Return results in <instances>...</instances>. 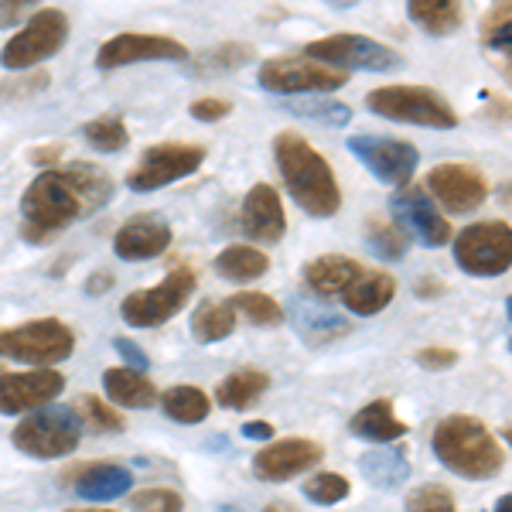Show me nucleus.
Wrapping results in <instances>:
<instances>
[{"label": "nucleus", "instance_id": "1", "mask_svg": "<svg viewBox=\"0 0 512 512\" xmlns=\"http://www.w3.org/2000/svg\"><path fill=\"white\" fill-rule=\"evenodd\" d=\"M113 192V178L89 161L41 171L21 195V239L35 246L52 243L79 219L110 205Z\"/></svg>", "mask_w": 512, "mask_h": 512}, {"label": "nucleus", "instance_id": "2", "mask_svg": "<svg viewBox=\"0 0 512 512\" xmlns=\"http://www.w3.org/2000/svg\"><path fill=\"white\" fill-rule=\"evenodd\" d=\"M274 161L284 178V188L291 192L297 209L308 212L315 219H328L342 209V188L338 178L315 147L301 134H277L274 140Z\"/></svg>", "mask_w": 512, "mask_h": 512}, {"label": "nucleus", "instance_id": "3", "mask_svg": "<svg viewBox=\"0 0 512 512\" xmlns=\"http://www.w3.org/2000/svg\"><path fill=\"white\" fill-rule=\"evenodd\" d=\"M431 448L434 458L441 461L448 472L468 482H485L495 478L506 465V451H502L499 437L478 417L468 414H451L444 420H437L434 434H431Z\"/></svg>", "mask_w": 512, "mask_h": 512}, {"label": "nucleus", "instance_id": "4", "mask_svg": "<svg viewBox=\"0 0 512 512\" xmlns=\"http://www.w3.org/2000/svg\"><path fill=\"white\" fill-rule=\"evenodd\" d=\"M366 106L383 120L393 123H414L427 130H454L458 113L454 106L431 86H379L366 96Z\"/></svg>", "mask_w": 512, "mask_h": 512}, {"label": "nucleus", "instance_id": "5", "mask_svg": "<svg viewBox=\"0 0 512 512\" xmlns=\"http://www.w3.org/2000/svg\"><path fill=\"white\" fill-rule=\"evenodd\" d=\"M76 352V332L59 318H35L18 328H0V359L31 369H55Z\"/></svg>", "mask_w": 512, "mask_h": 512}, {"label": "nucleus", "instance_id": "6", "mask_svg": "<svg viewBox=\"0 0 512 512\" xmlns=\"http://www.w3.org/2000/svg\"><path fill=\"white\" fill-rule=\"evenodd\" d=\"M11 441H14V448L21 454H28V458L55 461L79 448L82 420L76 414V407H45V410H35V414L21 417Z\"/></svg>", "mask_w": 512, "mask_h": 512}, {"label": "nucleus", "instance_id": "7", "mask_svg": "<svg viewBox=\"0 0 512 512\" xmlns=\"http://www.w3.org/2000/svg\"><path fill=\"white\" fill-rule=\"evenodd\" d=\"M65 41H69V14L59 11V7H41L4 45L0 65L11 72H28L35 65L48 62L52 55H59Z\"/></svg>", "mask_w": 512, "mask_h": 512}, {"label": "nucleus", "instance_id": "8", "mask_svg": "<svg viewBox=\"0 0 512 512\" xmlns=\"http://www.w3.org/2000/svg\"><path fill=\"white\" fill-rule=\"evenodd\" d=\"M454 263L468 277H499L512 267V226L482 219L454 236Z\"/></svg>", "mask_w": 512, "mask_h": 512}, {"label": "nucleus", "instance_id": "9", "mask_svg": "<svg viewBox=\"0 0 512 512\" xmlns=\"http://www.w3.org/2000/svg\"><path fill=\"white\" fill-rule=\"evenodd\" d=\"M195 287H198L195 270L178 267V270H171L161 284L123 297L120 318L127 321L130 328H158L164 321H171L185 311V304H188V297L195 294Z\"/></svg>", "mask_w": 512, "mask_h": 512}, {"label": "nucleus", "instance_id": "10", "mask_svg": "<svg viewBox=\"0 0 512 512\" xmlns=\"http://www.w3.org/2000/svg\"><path fill=\"white\" fill-rule=\"evenodd\" d=\"M304 59L321 62L335 72H390L400 69V52L383 41H373L366 35H332L318 38L304 48Z\"/></svg>", "mask_w": 512, "mask_h": 512}, {"label": "nucleus", "instance_id": "11", "mask_svg": "<svg viewBox=\"0 0 512 512\" xmlns=\"http://www.w3.org/2000/svg\"><path fill=\"white\" fill-rule=\"evenodd\" d=\"M260 86L267 93H280V96H304V93H335L342 89L349 76L345 72H335L321 62L301 59V55H277V59H267L256 72Z\"/></svg>", "mask_w": 512, "mask_h": 512}, {"label": "nucleus", "instance_id": "12", "mask_svg": "<svg viewBox=\"0 0 512 512\" xmlns=\"http://www.w3.org/2000/svg\"><path fill=\"white\" fill-rule=\"evenodd\" d=\"M202 164H205V147L164 140V144H154L140 154L137 168L127 175V188L130 192H158L164 185H175V181L195 175Z\"/></svg>", "mask_w": 512, "mask_h": 512}, {"label": "nucleus", "instance_id": "13", "mask_svg": "<svg viewBox=\"0 0 512 512\" xmlns=\"http://www.w3.org/2000/svg\"><path fill=\"white\" fill-rule=\"evenodd\" d=\"M349 154L355 161H362V168L369 171L376 181L383 185H410L417 164H420V151L410 140H393V137H352L349 140Z\"/></svg>", "mask_w": 512, "mask_h": 512}, {"label": "nucleus", "instance_id": "14", "mask_svg": "<svg viewBox=\"0 0 512 512\" xmlns=\"http://www.w3.org/2000/svg\"><path fill=\"white\" fill-rule=\"evenodd\" d=\"M188 48L178 38L168 35H144V31H123L113 35L110 41H103L96 52V65L103 72L123 69V65H137V62H185Z\"/></svg>", "mask_w": 512, "mask_h": 512}, {"label": "nucleus", "instance_id": "15", "mask_svg": "<svg viewBox=\"0 0 512 512\" xmlns=\"http://www.w3.org/2000/svg\"><path fill=\"white\" fill-rule=\"evenodd\" d=\"M65 390V376L55 369H28V373H0V414L28 417L52 407Z\"/></svg>", "mask_w": 512, "mask_h": 512}, {"label": "nucleus", "instance_id": "16", "mask_svg": "<svg viewBox=\"0 0 512 512\" xmlns=\"http://www.w3.org/2000/svg\"><path fill=\"white\" fill-rule=\"evenodd\" d=\"M427 195H437V202L444 205L454 216H465V212H475L478 205H485L489 198V181L472 164H437V168L427 175Z\"/></svg>", "mask_w": 512, "mask_h": 512}, {"label": "nucleus", "instance_id": "17", "mask_svg": "<svg viewBox=\"0 0 512 512\" xmlns=\"http://www.w3.org/2000/svg\"><path fill=\"white\" fill-rule=\"evenodd\" d=\"M321 458H325V448L311 437H284L253 454V475L260 482H291L308 468H318Z\"/></svg>", "mask_w": 512, "mask_h": 512}, {"label": "nucleus", "instance_id": "18", "mask_svg": "<svg viewBox=\"0 0 512 512\" xmlns=\"http://www.w3.org/2000/svg\"><path fill=\"white\" fill-rule=\"evenodd\" d=\"M393 216L403 233H414L431 250H437V246H444L451 239V222L437 212V202L427 195V188L410 185L400 195H393Z\"/></svg>", "mask_w": 512, "mask_h": 512}, {"label": "nucleus", "instance_id": "19", "mask_svg": "<svg viewBox=\"0 0 512 512\" xmlns=\"http://www.w3.org/2000/svg\"><path fill=\"white\" fill-rule=\"evenodd\" d=\"M239 219H243L246 236L256 239V243H280L287 233L284 202H280L277 188L267 185V181H260V185H253L250 192H246Z\"/></svg>", "mask_w": 512, "mask_h": 512}, {"label": "nucleus", "instance_id": "20", "mask_svg": "<svg viewBox=\"0 0 512 512\" xmlns=\"http://www.w3.org/2000/svg\"><path fill=\"white\" fill-rule=\"evenodd\" d=\"M171 246V226L154 216H134L127 219L113 236V253L127 263L154 260Z\"/></svg>", "mask_w": 512, "mask_h": 512}, {"label": "nucleus", "instance_id": "21", "mask_svg": "<svg viewBox=\"0 0 512 512\" xmlns=\"http://www.w3.org/2000/svg\"><path fill=\"white\" fill-rule=\"evenodd\" d=\"M359 274H362V263L355 260V256L325 253V256H315V260L304 267V284L318 297H335V294L349 291Z\"/></svg>", "mask_w": 512, "mask_h": 512}, {"label": "nucleus", "instance_id": "22", "mask_svg": "<svg viewBox=\"0 0 512 512\" xmlns=\"http://www.w3.org/2000/svg\"><path fill=\"white\" fill-rule=\"evenodd\" d=\"M349 431L362 441L376 444V448H386V444L400 441V437L410 434V427L396 417L393 410V400H373L359 410L352 420H349Z\"/></svg>", "mask_w": 512, "mask_h": 512}, {"label": "nucleus", "instance_id": "23", "mask_svg": "<svg viewBox=\"0 0 512 512\" xmlns=\"http://www.w3.org/2000/svg\"><path fill=\"white\" fill-rule=\"evenodd\" d=\"M393 297H396V280L390 274H383V270H362L355 277V284L342 294V301L355 318H373L379 311L390 308Z\"/></svg>", "mask_w": 512, "mask_h": 512}, {"label": "nucleus", "instance_id": "24", "mask_svg": "<svg viewBox=\"0 0 512 512\" xmlns=\"http://www.w3.org/2000/svg\"><path fill=\"white\" fill-rule=\"evenodd\" d=\"M478 38H482L485 52L495 55L502 79L512 86V4L489 7L482 14V24H478Z\"/></svg>", "mask_w": 512, "mask_h": 512}, {"label": "nucleus", "instance_id": "25", "mask_svg": "<svg viewBox=\"0 0 512 512\" xmlns=\"http://www.w3.org/2000/svg\"><path fill=\"white\" fill-rule=\"evenodd\" d=\"M103 390L113 403H120V407H127V410H147L161 400L158 386H154L151 379L144 373H137V369H123V366L106 369Z\"/></svg>", "mask_w": 512, "mask_h": 512}, {"label": "nucleus", "instance_id": "26", "mask_svg": "<svg viewBox=\"0 0 512 512\" xmlns=\"http://www.w3.org/2000/svg\"><path fill=\"white\" fill-rule=\"evenodd\" d=\"M134 489V475L123 465H89L76 478V492L89 502H113Z\"/></svg>", "mask_w": 512, "mask_h": 512}, {"label": "nucleus", "instance_id": "27", "mask_svg": "<svg viewBox=\"0 0 512 512\" xmlns=\"http://www.w3.org/2000/svg\"><path fill=\"white\" fill-rule=\"evenodd\" d=\"M216 270L229 284H253V280H260L270 270V256L250 243H229L216 256Z\"/></svg>", "mask_w": 512, "mask_h": 512}, {"label": "nucleus", "instance_id": "28", "mask_svg": "<svg viewBox=\"0 0 512 512\" xmlns=\"http://www.w3.org/2000/svg\"><path fill=\"white\" fill-rule=\"evenodd\" d=\"M407 14H410V21L427 31V35H437V38H448L454 31H461V24H465V7L454 4V0H410Z\"/></svg>", "mask_w": 512, "mask_h": 512}, {"label": "nucleus", "instance_id": "29", "mask_svg": "<svg viewBox=\"0 0 512 512\" xmlns=\"http://www.w3.org/2000/svg\"><path fill=\"white\" fill-rule=\"evenodd\" d=\"M270 390V376L260 369H236L216 386V403L226 410H246Z\"/></svg>", "mask_w": 512, "mask_h": 512}, {"label": "nucleus", "instance_id": "30", "mask_svg": "<svg viewBox=\"0 0 512 512\" xmlns=\"http://www.w3.org/2000/svg\"><path fill=\"white\" fill-rule=\"evenodd\" d=\"M359 468H362V475H366V482L376 485V489H396V485L410 475L407 454H403L400 448H390V444H386V448H376V451L362 454Z\"/></svg>", "mask_w": 512, "mask_h": 512}, {"label": "nucleus", "instance_id": "31", "mask_svg": "<svg viewBox=\"0 0 512 512\" xmlns=\"http://www.w3.org/2000/svg\"><path fill=\"white\" fill-rule=\"evenodd\" d=\"M161 410L168 414L175 424H202L205 417H209L212 403L209 396H205L198 386H188V383H178V386H168V390L161 393Z\"/></svg>", "mask_w": 512, "mask_h": 512}, {"label": "nucleus", "instance_id": "32", "mask_svg": "<svg viewBox=\"0 0 512 512\" xmlns=\"http://www.w3.org/2000/svg\"><path fill=\"white\" fill-rule=\"evenodd\" d=\"M236 308L229 301H209L192 315V338L198 345H216L236 332Z\"/></svg>", "mask_w": 512, "mask_h": 512}, {"label": "nucleus", "instance_id": "33", "mask_svg": "<svg viewBox=\"0 0 512 512\" xmlns=\"http://www.w3.org/2000/svg\"><path fill=\"white\" fill-rule=\"evenodd\" d=\"M253 55H256V48L246 45V41H226V45L209 48V52L192 59V72L195 76H226V72L243 69Z\"/></svg>", "mask_w": 512, "mask_h": 512}, {"label": "nucleus", "instance_id": "34", "mask_svg": "<svg viewBox=\"0 0 512 512\" xmlns=\"http://www.w3.org/2000/svg\"><path fill=\"white\" fill-rule=\"evenodd\" d=\"M229 304H233L236 315H243L250 325L277 328L280 321H284V308H280V301L270 294H263V291H243V294L229 297Z\"/></svg>", "mask_w": 512, "mask_h": 512}, {"label": "nucleus", "instance_id": "35", "mask_svg": "<svg viewBox=\"0 0 512 512\" xmlns=\"http://www.w3.org/2000/svg\"><path fill=\"white\" fill-rule=\"evenodd\" d=\"M82 137H86V144L99 154H117L130 144L127 123H123L120 117H110V113H106V117L89 120L86 127H82Z\"/></svg>", "mask_w": 512, "mask_h": 512}, {"label": "nucleus", "instance_id": "36", "mask_svg": "<svg viewBox=\"0 0 512 512\" xmlns=\"http://www.w3.org/2000/svg\"><path fill=\"white\" fill-rule=\"evenodd\" d=\"M366 239L369 246H373L376 256H386V260H400L403 253H407V233H403L396 222L390 219H379V216H369L366 222Z\"/></svg>", "mask_w": 512, "mask_h": 512}, {"label": "nucleus", "instance_id": "37", "mask_svg": "<svg viewBox=\"0 0 512 512\" xmlns=\"http://www.w3.org/2000/svg\"><path fill=\"white\" fill-rule=\"evenodd\" d=\"M76 410H79L82 427L89 424V427H93V431H99V434H120L123 427H127V420H123V414H117V410H113L110 403H103V400H99V396H93V393L79 396Z\"/></svg>", "mask_w": 512, "mask_h": 512}, {"label": "nucleus", "instance_id": "38", "mask_svg": "<svg viewBox=\"0 0 512 512\" xmlns=\"http://www.w3.org/2000/svg\"><path fill=\"white\" fill-rule=\"evenodd\" d=\"M304 495L315 506H338V502L349 499V478L338 472H318L304 482Z\"/></svg>", "mask_w": 512, "mask_h": 512}, {"label": "nucleus", "instance_id": "39", "mask_svg": "<svg viewBox=\"0 0 512 512\" xmlns=\"http://www.w3.org/2000/svg\"><path fill=\"white\" fill-rule=\"evenodd\" d=\"M403 509L407 512H458V502H454L451 489L437 482H427V485H417L414 492L403 499Z\"/></svg>", "mask_w": 512, "mask_h": 512}, {"label": "nucleus", "instance_id": "40", "mask_svg": "<svg viewBox=\"0 0 512 512\" xmlns=\"http://www.w3.org/2000/svg\"><path fill=\"white\" fill-rule=\"evenodd\" d=\"M130 506L137 512H181L185 499L175 489H140L130 495Z\"/></svg>", "mask_w": 512, "mask_h": 512}, {"label": "nucleus", "instance_id": "41", "mask_svg": "<svg viewBox=\"0 0 512 512\" xmlns=\"http://www.w3.org/2000/svg\"><path fill=\"white\" fill-rule=\"evenodd\" d=\"M297 117H308V120H318V123H328V127H342L349 123V106L342 103H297V106H287Z\"/></svg>", "mask_w": 512, "mask_h": 512}, {"label": "nucleus", "instance_id": "42", "mask_svg": "<svg viewBox=\"0 0 512 512\" xmlns=\"http://www.w3.org/2000/svg\"><path fill=\"white\" fill-rule=\"evenodd\" d=\"M188 113L202 123H216V120H226L229 113H233V103H229V99H219V96H202L188 106Z\"/></svg>", "mask_w": 512, "mask_h": 512}, {"label": "nucleus", "instance_id": "43", "mask_svg": "<svg viewBox=\"0 0 512 512\" xmlns=\"http://www.w3.org/2000/svg\"><path fill=\"white\" fill-rule=\"evenodd\" d=\"M458 359H461V355L454 349H437V345L417 352V366L427 369V373H448V369L458 366Z\"/></svg>", "mask_w": 512, "mask_h": 512}, {"label": "nucleus", "instance_id": "44", "mask_svg": "<svg viewBox=\"0 0 512 512\" xmlns=\"http://www.w3.org/2000/svg\"><path fill=\"white\" fill-rule=\"evenodd\" d=\"M113 349H117V352L123 355V359H127L130 366L137 369V373H140V369H147V355H144V349H137V345L130 342V338H117V342H113Z\"/></svg>", "mask_w": 512, "mask_h": 512}, {"label": "nucleus", "instance_id": "45", "mask_svg": "<svg viewBox=\"0 0 512 512\" xmlns=\"http://www.w3.org/2000/svg\"><path fill=\"white\" fill-rule=\"evenodd\" d=\"M28 158H31V164H38V168H48V171H52L55 164H59V158H62V144L35 147V151H31Z\"/></svg>", "mask_w": 512, "mask_h": 512}, {"label": "nucleus", "instance_id": "46", "mask_svg": "<svg viewBox=\"0 0 512 512\" xmlns=\"http://www.w3.org/2000/svg\"><path fill=\"white\" fill-rule=\"evenodd\" d=\"M243 437H250V441H274V424H267V420H246Z\"/></svg>", "mask_w": 512, "mask_h": 512}, {"label": "nucleus", "instance_id": "47", "mask_svg": "<svg viewBox=\"0 0 512 512\" xmlns=\"http://www.w3.org/2000/svg\"><path fill=\"white\" fill-rule=\"evenodd\" d=\"M28 14V4H21V0H11V4H0V28H11L14 21L24 18Z\"/></svg>", "mask_w": 512, "mask_h": 512}, {"label": "nucleus", "instance_id": "48", "mask_svg": "<svg viewBox=\"0 0 512 512\" xmlns=\"http://www.w3.org/2000/svg\"><path fill=\"white\" fill-rule=\"evenodd\" d=\"M113 287V274H103V270H99V274H93L86 280V294H93V297H99V294H106Z\"/></svg>", "mask_w": 512, "mask_h": 512}, {"label": "nucleus", "instance_id": "49", "mask_svg": "<svg viewBox=\"0 0 512 512\" xmlns=\"http://www.w3.org/2000/svg\"><path fill=\"white\" fill-rule=\"evenodd\" d=\"M441 291H444L441 280H434V277H420L417 280V294L420 297H434V294H441Z\"/></svg>", "mask_w": 512, "mask_h": 512}, {"label": "nucleus", "instance_id": "50", "mask_svg": "<svg viewBox=\"0 0 512 512\" xmlns=\"http://www.w3.org/2000/svg\"><path fill=\"white\" fill-rule=\"evenodd\" d=\"M492 512H512V492H509V495H502V499L492 506Z\"/></svg>", "mask_w": 512, "mask_h": 512}, {"label": "nucleus", "instance_id": "51", "mask_svg": "<svg viewBox=\"0 0 512 512\" xmlns=\"http://www.w3.org/2000/svg\"><path fill=\"white\" fill-rule=\"evenodd\" d=\"M263 512H294V509H291V506H284V502H270V506L263 509Z\"/></svg>", "mask_w": 512, "mask_h": 512}, {"label": "nucleus", "instance_id": "52", "mask_svg": "<svg viewBox=\"0 0 512 512\" xmlns=\"http://www.w3.org/2000/svg\"><path fill=\"white\" fill-rule=\"evenodd\" d=\"M69 512H113V509H69Z\"/></svg>", "mask_w": 512, "mask_h": 512}, {"label": "nucleus", "instance_id": "53", "mask_svg": "<svg viewBox=\"0 0 512 512\" xmlns=\"http://www.w3.org/2000/svg\"><path fill=\"white\" fill-rule=\"evenodd\" d=\"M502 437H506V441H509V448H512V427H506V434H502Z\"/></svg>", "mask_w": 512, "mask_h": 512}, {"label": "nucleus", "instance_id": "54", "mask_svg": "<svg viewBox=\"0 0 512 512\" xmlns=\"http://www.w3.org/2000/svg\"><path fill=\"white\" fill-rule=\"evenodd\" d=\"M509 315H512V301H509Z\"/></svg>", "mask_w": 512, "mask_h": 512}, {"label": "nucleus", "instance_id": "55", "mask_svg": "<svg viewBox=\"0 0 512 512\" xmlns=\"http://www.w3.org/2000/svg\"><path fill=\"white\" fill-rule=\"evenodd\" d=\"M509 352H512V338H509Z\"/></svg>", "mask_w": 512, "mask_h": 512}]
</instances>
